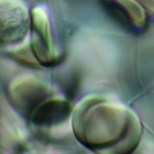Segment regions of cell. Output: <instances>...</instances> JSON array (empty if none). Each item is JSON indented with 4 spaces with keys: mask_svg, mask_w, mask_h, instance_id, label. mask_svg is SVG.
<instances>
[{
    "mask_svg": "<svg viewBox=\"0 0 154 154\" xmlns=\"http://www.w3.org/2000/svg\"><path fill=\"white\" fill-rule=\"evenodd\" d=\"M80 113V135L83 145L101 153L129 154L136 150L142 125L135 112L124 104L107 97L88 100Z\"/></svg>",
    "mask_w": 154,
    "mask_h": 154,
    "instance_id": "obj_1",
    "label": "cell"
},
{
    "mask_svg": "<svg viewBox=\"0 0 154 154\" xmlns=\"http://www.w3.org/2000/svg\"><path fill=\"white\" fill-rule=\"evenodd\" d=\"M32 48L36 60L45 66H51L59 63L52 43L49 17L41 7L33 9L32 14Z\"/></svg>",
    "mask_w": 154,
    "mask_h": 154,
    "instance_id": "obj_2",
    "label": "cell"
},
{
    "mask_svg": "<svg viewBox=\"0 0 154 154\" xmlns=\"http://www.w3.org/2000/svg\"><path fill=\"white\" fill-rule=\"evenodd\" d=\"M48 88L33 78H25L17 82L9 93L10 100L16 110L26 119L32 115L48 97Z\"/></svg>",
    "mask_w": 154,
    "mask_h": 154,
    "instance_id": "obj_3",
    "label": "cell"
},
{
    "mask_svg": "<svg viewBox=\"0 0 154 154\" xmlns=\"http://www.w3.org/2000/svg\"><path fill=\"white\" fill-rule=\"evenodd\" d=\"M1 6L2 40L18 41L24 36L27 28L29 19L27 9L18 0H2Z\"/></svg>",
    "mask_w": 154,
    "mask_h": 154,
    "instance_id": "obj_4",
    "label": "cell"
},
{
    "mask_svg": "<svg viewBox=\"0 0 154 154\" xmlns=\"http://www.w3.org/2000/svg\"><path fill=\"white\" fill-rule=\"evenodd\" d=\"M71 112L72 105L68 100H50L43 102L36 108L31 119L36 126L53 127L66 122Z\"/></svg>",
    "mask_w": 154,
    "mask_h": 154,
    "instance_id": "obj_5",
    "label": "cell"
}]
</instances>
